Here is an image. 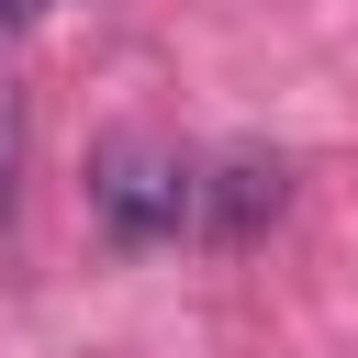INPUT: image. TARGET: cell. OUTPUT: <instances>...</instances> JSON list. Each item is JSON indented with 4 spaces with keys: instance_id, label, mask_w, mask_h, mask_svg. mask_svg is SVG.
I'll return each instance as SVG.
<instances>
[{
    "instance_id": "obj_1",
    "label": "cell",
    "mask_w": 358,
    "mask_h": 358,
    "mask_svg": "<svg viewBox=\"0 0 358 358\" xmlns=\"http://www.w3.org/2000/svg\"><path fill=\"white\" fill-rule=\"evenodd\" d=\"M90 213H101L112 246H157V235H179V224L201 213V168H179V157L145 145V134H112V145L90 157Z\"/></svg>"
},
{
    "instance_id": "obj_2",
    "label": "cell",
    "mask_w": 358,
    "mask_h": 358,
    "mask_svg": "<svg viewBox=\"0 0 358 358\" xmlns=\"http://www.w3.org/2000/svg\"><path fill=\"white\" fill-rule=\"evenodd\" d=\"M280 201H291V168L257 157V145H235L224 168H201V213H190V224H201L213 246H257V235L280 224Z\"/></svg>"
},
{
    "instance_id": "obj_3",
    "label": "cell",
    "mask_w": 358,
    "mask_h": 358,
    "mask_svg": "<svg viewBox=\"0 0 358 358\" xmlns=\"http://www.w3.org/2000/svg\"><path fill=\"white\" fill-rule=\"evenodd\" d=\"M0 190H11V101H0Z\"/></svg>"
}]
</instances>
